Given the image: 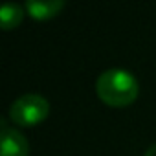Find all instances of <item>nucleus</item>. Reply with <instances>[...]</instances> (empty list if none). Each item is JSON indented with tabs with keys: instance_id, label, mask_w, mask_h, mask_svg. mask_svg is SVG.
<instances>
[{
	"instance_id": "f257e3e1",
	"label": "nucleus",
	"mask_w": 156,
	"mask_h": 156,
	"mask_svg": "<svg viewBox=\"0 0 156 156\" xmlns=\"http://www.w3.org/2000/svg\"><path fill=\"white\" fill-rule=\"evenodd\" d=\"M96 94L105 105L114 108H123L136 101L140 94V85L134 73H130L129 70L108 68L98 77Z\"/></svg>"
},
{
	"instance_id": "f03ea898",
	"label": "nucleus",
	"mask_w": 156,
	"mask_h": 156,
	"mask_svg": "<svg viewBox=\"0 0 156 156\" xmlns=\"http://www.w3.org/2000/svg\"><path fill=\"white\" fill-rule=\"evenodd\" d=\"M50 103L46 98L39 94H24L15 99L9 107V119L20 127H33L39 125L48 118Z\"/></svg>"
},
{
	"instance_id": "7ed1b4c3",
	"label": "nucleus",
	"mask_w": 156,
	"mask_h": 156,
	"mask_svg": "<svg viewBox=\"0 0 156 156\" xmlns=\"http://www.w3.org/2000/svg\"><path fill=\"white\" fill-rule=\"evenodd\" d=\"M30 143L22 132L17 129H8L2 123V154L0 156H28Z\"/></svg>"
},
{
	"instance_id": "20e7f679",
	"label": "nucleus",
	"mask_w": 156,
	"mask_h": 156,
	"mask_svg": "<svg viewBox=\"0 0 156 156\" xmlns=\"http://www.w3.org/2000/svg\"><path fill=\"white\" fill-rule=\"evenodd\" d=\"M24 8L31 19L48 20L61 13V9L64 8V2L62 0H46V2H42V0H28Z\"/></svg>"
},
{
	"instance_id": "39448f33",
	"label": "nucleus",
	"mask_w": 156,
	"mask_h": 156,
	"mask_svg": "<svg viewBox=\"0 0 156 156\" xmlns=\"http://www.w3.org/2000/svg\"><path fill=\"white\" fill-rule=\"evenodd\" d=\"M26 15V8L20 4H6L0 9V24H2V30L9 31L13 28H17L22 19Z\"/></svg>"
},
{
	"instance_id": "423d86ee",
	"label": "nucleus",
	"mask_w": 156,
	"mask_h": 156,
	"mask_svg": "<svg viewBox=\"0 0 156 156\" xmlns=\"http://www.w3.org/2000/svg\"><path fill=\"white\" fill-rule=\"evenodd\" d=\"M143 156H156V143H152L147 151H145V154Z\"/></svg>"
}]
</instances>
